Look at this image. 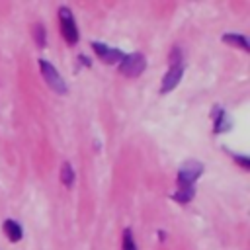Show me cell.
<instances>
[{"instance_id":"1","label":"cell","mask_w":250,"mask_h":250,"mask_svg":"<svg viewBox=\"0 0 250 250\" xmlns=\"http://www.w3.org/2000/svg\"><path fill=\"white\" fill-rule=\"evenodd\" d=\"M146 66V59L143 53H131V55H125L119 62V72L129 76V78H135L139 76Z\"/></svg>"},{"instance_id":"2","label":"cell","mask_w":250,"mask_h":250,"mask_svg":"<svg viewBox=\"0 0 250 250\" xmlns=\"http://www.w3.org/2000/svg\"><path fill=\"white\" fill-rule=\"evenodd\" d=\"M39 66H41V74H43V80L47 82V86L51 90H55L57 94H66V84L62 80V76L57 72V68L47 62L45 59H39Z\"/></svg>"},{"instance_id":"3","label":"cell","mask_w":250,"mask_h":250,"mask_svg":"<svg viewBox=\"0 0 250 250\" xmlns=\"http://www.w3.org/2000/svg\"><path fill=\"white\" fill-rule=\"evenodd\" d=\"M59 20H61V31H62L64 41L68 45H74L78 41V27H76L72 12L68 8H61L59 10Z\"/></svg>"},{"instance_id":"4","label":"cell","mask_w":250,"mask_h":250,"mask_svg":"<svg viewBox=\"0 0 250 250\" xmlns=\"http://www.w3.org/2000/svg\"><path fill=\"white\" fill-rule=\"evenodd\" d=\"M201 172H203V164H201V162H197V160H188V162L180 168V172H178V184H180V188H184V186H193V182L201 176Z\"/></svg>"},{"instance_id":"5","label":"cell","mask_w":250,"mask_h":250,"mask_svg":"<svg viewBox=\"0 0 250 250\" xmlns=\"http://www.w3.org/2000/svg\"><path fill=\"white\" fill-rule=\"evenodd\" d=\"M182 74H184L182 62H172V66L168 68V72H166L164 78H162V88H160V92H162V94L172 92V90L178 86V82L182 80Z\"/></svg>"},{"instance_id":"6","label":"cell","mask_w":250,"mask_h":250,"mask_svg":"<svg viewBox=\"0 0 250 250\" xmlns=\"http://www.w3.org/2000/svg\"><path fill=\"white\" fill-rule=\"evenodd\" d=\"M4 230H6V234H8V238H10L12 242L21 240L23 230H21V227H20L18 221H14V219H6V221H4Z\"/></svg>"},{"instance_id":"7","label":"cell","mask_w":250,"mask_h":250,"mask_svg":"<svg viewBox=\"0 0 250 250\" xmlns=\"http://www.w3.org/2000/svg\"><path fill=\"white\" fill-rule=\"evenodd\" d=\"M223 41L229 43V45H236V47H240L242 51H250V45H248L246 37L240 35V33H225V35H223Z\"/></svg>"},{"instance_id":"8","label":"cell","mask_w":250,"mask_h":250,"mask_svg":"<svg viewBox=\"0 0 250 250\" xmlns=\"http://www.w3.org/2000/svg\"><path fill=\"white\" fill-rule=\"evenodd\" d=\"M61 182L66 188L72 186V182H74V170H72L70 162H62V166H61Z\"/></svg>"},{"instance_id":"9","label":"cell","mask_w":250,"mask_h":250,"mask_svg":"<svg viewBox=\"0 0 250 250\" xmlns=\"http://www.w3.org/2000/svg\"><path fill=\"white\" fill-rule=\"evenodd\" d=\"M191 197H193V186H184L174 193V199L180 203H188L191 201Z\"/></svg>"},{"instance_id":"10","label":"cell","mask_w":250,"mask_h":250,"mask_svg":"<svg viewBox=\"0 0 250 250\" xmlns=\"http://www.w3.org/2000/svg\"><path fill=\"white\" fill-rule=\"evenodd\" d=\"M123 57H125V55H123L119 49H109V47H107L105 53H104L100 59H102L104 62H121Z\"/></svg>"},{"instance_id":"11","label":"cell","mask_w":250,"mask_h":250,"mask_svg":"<svg viewBox=\"0 0 250 250\" xmlns=\"http://www.w3.org/2000/svg\"><path fill=\"white\" fill-rule=\"evenodd\" d=\"M33 37H35L37 47H45V29H43L41 23H35L33 25Z\"/></svg>"},{"instance_id":"12","label":"cell","mask_w":250,"mask_h":250,"mask_svg":"<svg viewBox=\"0 0 250 250\" xmlns=\"http://www.w3.org/2000/svg\"><path fill=\"white\" fill-rule=\"evenodd\" d=\"M123 250H137L131 229H125V232H123Z\"/></svg>"},{"instance_id":"13","label":"cell","mask_w":250,"mask_h":250,"mask_svg":"<svg viewBox=\"0 0 250 250\" xmlns=\"http://www.w3.org/2000/svg\"><path fill=\"white\" fill-rule=\"evenodd\" d=\"M234 160H236V162H240L244 168H248V166H250V162H248V158H246V156H238V154H234Z\"/></svg>"}]
</instances>
